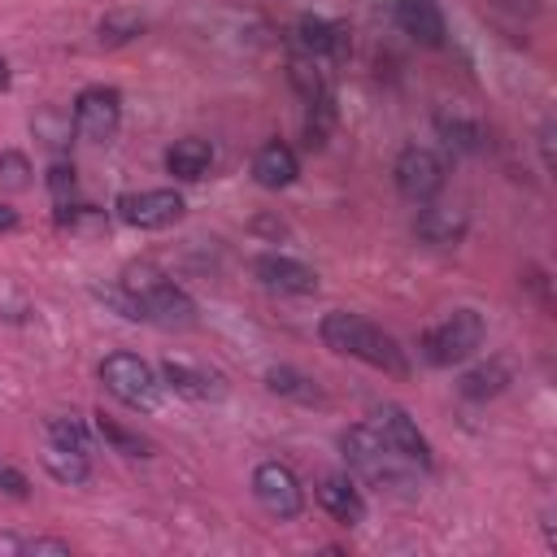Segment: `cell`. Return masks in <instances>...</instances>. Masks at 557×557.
<instances>
[{"label":"cell","instance_id":"4dcf8cb0","mask_svg":"<svg viewBox=\"0 0 557 557\" xmlns=\"http://www.w3.org/2000/svg\"><path fill=\"white\" fill-rule=\"evenodd\" d=\"M74 187H78L74 165H70V161H52V165H48V191H52L57 200H65V196H74Z\"/></svg>","mask_w":557,"mask_h":557},{"label":"cell","instance_id":"d590c367","mask_svg":"<svg viewBox=\"0 0 557 557\" xmlns=\"http://www.w3.org/2000/svg\"><path fill=\"white\" fill-rule=\"evenodd\" d=\"M0 87H9V65H4V57H0Z\"/></svg>","mask_w":557,"mask_h":557},{"label":"cell","instance_id":"d4e9b609","mask_svg":"<svg viewBox=\"0 0 557 557\" xmlns=\"http://www.w3.org/2000/svg\"><path fill=\"white\" fill-rule=\"evenodd\" d=\"M331 126H335V96H322V100H313L309 113H305V144H309V148H322L326 135H331Z\"/></svg>","mask_w":557,"mask_h":557},{"label":"cell","instance_id":"9a60e30c","mask_svg":"<svg viewBox=\"0 0 557 557\" xmlns=\"http://www.w3.org/2000/svg\"><path fill=\"white\" fill-rule=\"evenodd\" d=\"M318 505H322L335 522H344V527L366 522V496H361V487H357L348 474H326V479H318Z\"/></svg>","mask_w":557,"mask_h":557},{"label":"cell","instance_id":"7a4b0ae2","mask_svg":"<svg viewBox=\"0 0 557 557\" xmlns=\"http://www.w3.org/2000/svg\"><path fill=\"white\" fill-rule=\"evenodd\" d=\"M122 292L131 305V322H152L165 331L196 326V300L174 278H165L157 265H131L122 278Z\"/></svg>","mask_w":557,"mask_h":557},{"label":"cell","instance_id":"f546056e","mask_svg":"<svg viewBox=\"0 0 557 557\" xmlns=\"http://www.w3.org/2000/svg\"><path fill=\"white\" fill-rule=\"evenodd\" d=\"M139 35V17H131V13H109L104 22H100V39L104 44H126V39H135Z\"/></svg>","mask_w":557,"mask_h":557},{"label":"cell","instance_id":"e575fe53","mask_svg":"<svg viewBox=\"0 0 557 557\" xmlns=\"http://www.w3.org/2000/svg\"><path fill=\"white\" fill-rule=\"evenodd\" d=\"M13 226H17V213H13L9 205H0V235H9Z\"/></svg>","mask_w":557,"mask_h":557},{"label":"cell","instance_id":"8992f818","mask_svg":"<svg viewBox=\"0 0 557 557\" xmlns=\"http://www.w3.org/2000/svg\"><path fill=\"white\" fill-rule=\"evenodd\" d=\"M392 178H396V191H400L405 200L426 205V200H435V196L444 191L448 165H444L440 152L409 144V148H400V157H396V165H392Z\"/></svg>","mask_w":557,"mask_h":557},{"label":"cell","instance_id":"1f68e13d","mask_svg":"<svg viewBox=\"0 0 557 557\" xmlns=\"http://www.w3.org/2000/svg\"><path fill=\"white\" fill-rule=\"evenodd\" d=\"M0 492H4V496H17V500H26V496H30L26 474H22L13 461H4V457H0Z\"/></svg>","mask_w":557,"mask_h":557},{"label":"cell","instance_id":"ba28073f","mask_svg":"<svg viewBox=\"0 0 557 557\" xmlns=\"http://www.w3.org/2000/svg\"><path fill=\"white\" fill-rule=\"evenodd\" d=\"M122 126V96L113 87H83L74 100V135L87 144H109Z\"/></svg>","mask_w":557,"mask_h":557},{"label":"cell","instance_id":"277c9868","mask_svg":"<svg viewBox=\"0 0 557 557\" xmlns=\"http://www.w3.org/2000/svg\"><path fill=\"white\" fill-rule=\"evenodd\" d=\"M100 383L113 400H122L126 409H139V413H152L157 400H161V379L157 370L135 357V352H109L100 361Z\"/></svg>","mask_w":557,"mask_h":557},{"label":"cell","instance_id":"5b68a950","mask_svg":"<svg viewBox=\"0 0 557 557\" xmlns=\"http://www.w3.org/2000/svg\"><path fill=\"white\" fill-rule=\"evenodd\" d=\"M483 318L474 309H453L444 322H435L426 335H422V357L431 366H461L466 357H474L483 348Z\"/></svg>","mask_w":557,"mask_h":557},{"label":"cell","instance_id":"4fadbf2b","mask_svg":"<svg viewBox=\"0 0 557 557\" xmlns=\"http://www.w3.org/2000/svg\"><path fill=\"white\" fill-rule=\"evenodd\" d=\"M392 22L422 48H444V39H448V26H444V13L435 0H396Z\"/></svg>","mask_w":557,"mask_h":557},{"label":"cell","instance_id":"3957f363","mask_svg":"<svg viewBox=\"0 0 557 557\" xmlns=\"http://www.w3.org/2000/svg\"><path fill=\"white\" fill-rule=\"evenodd\" d=\"M339 448H344V461L352 474H361L366 483L374 487H392V492H413L418 483V466L405 461L370 422H357L348 431H339Z\"/></svg>","mask_w":557,"mask_h":557},{"label":"cell","instance_id":"ac0fdd59","mask_svg":"<svg viewBox=\"0 0 557 557\" xmlns=\"http://www.w3.org/2000/svg\"><path fill=\"white\" fill-rule=\"evenodd\" d=\"M209 165H213V148H209L205 139H196V135L178 139V144L165 152V170H170L174 178H183V183L205 178V174H209Z\"/></svg>","mask_w":557,"mask_h":557},{"label":"cell","instance_id":"2e32d148","mask_svg":"<svg viewBox=\"0 0 557 557\" xmlns=\"http://www.w3.org/2000/svg\"><path fill=\"white\" fill-rule=\"evenodd\" d=\"M165 387H174L178 396H187V400H213V396H222V379L213 374V370H205V366H191V361H183V357H170V361H161V374H157Z\"/></svg>","mask_w":557,"mask_h":557},{"label":"cell","instance_id":"4316f807","mask_svg":"<svg viewBox=\"0 0 557 557\" xmlns=\"http://www.w3.org/2000/svg\"><path fill=\"white\" fill-rule=\"evenodd\" d=\"M57 222L70 226L74 235H96V231L109 226V218H104L100 209H91V205H61V209H57Z\"/></svg>","mask_w":557,"mask_h":557},{"label":"cell","instance_id":"e0dca14e","mask_svg":"<svg viewBox=\"0 0 557 557\" xmlns=\"http://www.w3.org/2000/svg\"><path fill=\"white\" fill-rule=\"evenodd\" d=\"M296 174H300V161H296V152H292L287 144L270 139V144L257 148V157H252V178H257L261 187H270V191L292 187Z\"/></svg>","mask_w":557,"mask_h":557},{"label":"cell","instance_id":"5bb4252c","mask_svg":"<svg viewBox=\"0 0 557 557\" xmlns=\"http://www.w3.org/2000/svg\"><path fill=\"white\" fill-rule=\"evenodd\" d=\"M466 213L461 209H453V205H431L426 200V209L413 218V235L422 239V244H431V248H457L461 239H466Z\"/></svg>","mask_w":557,"mask_h":557},{"label":"cell","instance_id":"44dd1931","mask_svg":"<svg viewBox=\"0 0 557 557\" xmlns=\"http://www.w3.org/2000/svg\"><path fill=\"white\" fill-rule=\"evenodd\" d=\"M44 470H48L57 483L78 487V483H87V479H91V457H87V453H70V448L48 444V448H44Z\"/></svg>","mask_w":557,"mask_h":557},{"label":"cell","instance_id":"6da1fadb","mask_svg":"<svg viewBox=\"0 0 557 557\" xmlns=\"http://www.w3.org/2000/svg\"><path fill=\"white\" fill-rule=\"evenodd\" d=\"M318 335H322V344H326L331 352L357 357V361H366V366H374V370H383V374H409L405 348H400L383 326H374V322L361 318V313L331 309V313H322Z\"/></svg>","mask_w":557,"mask_h":557},{"label":"cell","instance_id":"83f0119b","mask_svg":"<svg viewBox=\"0 0 557 557\" xmlns=\"http://www.w3.org/2000/svg\"><path fill=\"white\" fill-rule=\"evenodd\" d=\"M70 131H74V117L61 113V109H44V113L35 117V135H44L48 148H65V144H70Z\"/></svg>","mask_w":557,"mask_h":557},{"label":"cell","instance_id":"30bf717a","mask_svg":"<svg viewBox=\"0 0 557 557\" xmlns=\"http://www.w3.org/2000/svg\"><path fill=\"white\" fill-rule=\"evenodd\" d=\"M405 461H413L418 470H431V444H426V435L418 431V422L400 409V405H379L374 409V422H370Z\"/></svg>","mask_w":557,"mask_h":557},{"label":"cell","instance_id":"52a82bcc","mask_svg":"<svg viewBox=\"0 0 557 557\" xmlns=\"http://www.w3.org/2000/svg\"><path fill=\"white\" fill-rule=\"evenodd\" d=\"M252 496H257V505H261L270 518H278V522L300 518V509H305V487H300V479L292 474V466H283V461H261V466L252 470Z\"/></svg>","mask_w":557,"mask_h":557},{"label":"cell","instance_id":"d6a6232c","mask_svg":"<svg viewBox=\"0 0 557 557\" xmlns=\"http://www.w3.org/2000/svg\"><path fill=\"white\" fill-rule=\"evenodd\" d=\"M535 139H540V165L553 174V170H557V157H553V139H557V126H553V117H544V122H540V135H535Z\"/></svg>","mask_w":557,"mask_h":557},{"label":"cell","instance_id":"484cf974","mask_svg":"<svg viewBox=\"0 0 557 557\" xmlns=\"http://www.w3.org/2000/svg\"><path fill=\"white\" fill-rule=\"evenodd\" d=\"M96 431L104 435V444H113V453H122V457H148V440H139L135 431H126V426H117L113 418H96Z\"/></svg>","mask_w":557,"mask_h":557},{"label":"cell","instance_id":"603a6c76","mask_svg":"<svg viewBox=\"0 0 557 557\" xmlns=\"http://www.w3.org/2000/svg\"><path fill=\"white\" fill-rule=\"evenodd\" d=\"M505 383H509L505 361H487V366H474V370L461 379V396H466V400H487V396L505 392Z\"/></svg>","mask_w":557,"mask_h":557},{"label":"cell","instance_id":"f1b7e54d","mask_svg":"<svg viewBox=\"0 0 557 557\" xmlns=\"http://www.w3.org/2000/svg\"><path fill=\"white\" fill-rule=\"evenodd\" d=\"M0 187H9V191H22V187H30V161H26V152H0Z\"/></svg>","mask_w":557,"mask_h":557},{"label":"cell","instance_id":"836d02e7","mask_svg":"<svg viewBox=\"0 0 557 557\" xmlns=\"http://www.w3.org/2000/svg\"><path fill=\"white\" fill-rule=\"evenodd\" d=\"M492 4H500L505 13H518V17H531V13H540V0H492Z\"/></svg>","mask_w":557,"mask_h":557},{"label":"cell","instance_id":"9c48e42d","mask_svg":"<svg viewBox=\"0 0 557 557\" xmlns=\"http://www.w3.org/2000/svg\"><path fill=\"white\" fill-rule=\"evenodd\" d=\"M117 218L135 231H165L183 218V196L174 187H148V191H126L117 196Z\"/></svg>","mask_w":557,"mask_h":557},{"label":"cell","instance_id":"d6986e66","mask_svg":"<svg viewBox=\"0 0 557 557\" xmlns=\"http://www.w3.org/2000/svg\"><path fill=\"white\" fill-rule=\"evenodd\" d=\"M435 131L444 135V144L453 152H479L483 148V122L466 117V113H435Z\"/></svg>","mask_w":557,"mask_h":557},{"label":"cell","instance_id":"ffe728a7","mask_svg":"<svg viewBox=\"0 0 557 557\" xmlns=\"http://www.w3.org/2000/svg\"><path fill=\"white\" fill-rule=\"evenodd\" d=\"M287 78H292V87L305 96V104H313V100L331 96V83H326L322 61H313V57H305V52H296V57L287 61Z\"/></svg>","mask_w":557,"mask_h":557},{"label":"cell","instance_id":"8fae6325","mask_svg":"<svg viewBox=\"0 0 557 557\" xmlns=\"http://www.w3.org/2000/svg\"><path fill=\"white\" fill-rule=\"evenodd\" d=\"M292 44H296V52H305V57H313L322 65L326 61H344L352 52L348 30L339 22H326V17H300L292 26Z\"/></svg>","mask_w":557,"mask_h":557},{"label":"cell","instance_id":"cb8c5ba5","mask_svg":"<svg viewBox=\"0 0 557 557\" xmlns=\"http://www.w3.org/2000/svg\"><path fill=\"white\" fill-rule=\"evenodd\" d=\"M44 440L57 444V448H70V453H87V457H91V431H87L78 418H65V413L48 418V422H44Z\"/></svg>","mask_w":557,"mask_h":557},{"label":"cell","instance_id":"7402d4cb","mask_svg":"<svg viewBox=\"0 0 557 557\" xmlns=\"http://www.w3.org/2000/svg\"><path fill=\"white\" fill-rule=\"evenodd\" d=\"M265 383H270V392L292 396V400H305V405H318V400H322V387H318L309 374L292 370V366H274V370L265 374Z\"/></svg>","mask_w":557,"mask_h":557},{"label":"cell","instance_id":"7c38bea8","mask_svg":"<svg viewBox=\"0 0 557 557\" xmlns=\"http://www.w3.org/2000/svg\"><path fill=\"white\" fill-rule=\"evenodd\" d=\"M252 274L270 287V292H287V296H313L318 292V274L296 261V257H283V252H261L252 261Z\"/></svg>","mask_w":557,"mask_h":557}]
</instances>
